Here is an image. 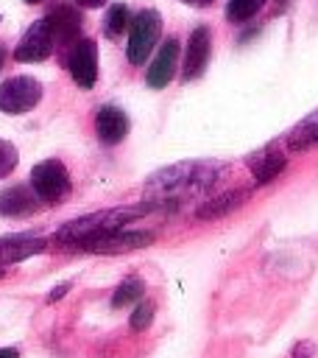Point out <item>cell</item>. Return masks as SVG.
I'll use <instances>...</instances> for the list:
<instances>
[{"label":"cell","instance_id":"6","mask_svg":"<svg viewBox=\"0 0 318 358\" xmlns=\"http://www.w3.org/2000/svg\"><path fill=\"white\" fill-rule=\"evenodd\" d=\"M42 84L33 76H11L0 84V112L22 115L42 101Z\"/></svg>","mask_w":318,"mask_h":358},{"label":"cell","instance_id":"7","mask_svg":"<svg viewBox=\"0 0 318 358\" xmlns=\"http://www.w3.org/2000/svg\"><path fill=\"white\" fill-rule=\"evenodd\" d=\"M67 67H70L73 81L81 90H92L98 81V45H95V39H86V36L75 39V45L67 56Z\"/></svg>","mask_w":318,"mask_h":358},{"label":"cell","instance_id":"26","mask_svg":"<svg viewBox=\"0 0 318 358\" xmlns=\"http://www.w3.org/2000/svg\"><path fill=\"white\" fill-rule=\"evenodd\" d=\"M67 291H70V285H59V288L50 294V302H53V299H59V296H61V294H67Z\"/></svg>","mask_w":318,"mask_h":358},{"label":"cell","instance_id":"8","mask_svg":"<svg viewBox=\"0 0 318 358\" xmlns=\"http://www.w3.org/2000/svg\"><path fill=\"white\" fill-rule=\"evenodd\" d=\"M53 31L47 25V20H36L31 22V28L25 31V36L20 39V45L14 48V59L17 62H45L53 50Z\"/></svg>","mask_w":318,"mask_h":358},{"label":"cell","instance_id":"1","mask_svg":"<svg viewBox=\"0 0 318 358\" xmlns=\"http://www.w3.org/2000/svg\"><path fill=\"white\" fill-rule=\"evenodd\" d=\"M220 176H223V165L220 162H209V159L179 162V165H167V168L156 171L153 176H148L145 193L153 196V201L179 204L187 196L209 190Z\"/></svg>","mask_w":318,"mask_h":358},{"label":"cell","instance_id":"10","mask_svg":"<svg viewBox=\"0 0 318 358\" xmlns=\"http://www.w3.org/2000/svg\"><path fill=\"white\" fill-rule=\"evenodd\" d=\"M176 62H179V42L176 39H165L162 48L156 50L153 62L148 64L145 84L151 90H165L176 76Z\"/></svg>","mask_w":318,"mask_h":358},{"label":"cell","instance_id":"21","mask_svg":"<svg viewBox=\"0 0 318 358\" xmlns=\"http://www.w3.org/2000/svg\"><path fill=\"white\" fill-rule=\"evenodd\" d=\"M151 322H153V302L139 299V302H137V308H134V310H131V316H128V327H131L134 333H142Z\"/></svg>","mask_w":318,"mask_h":358},{"label":"cell","instance_id":"28","mask_svg":"<svg viewBox=\"0 0 318 358\" xmlns=\"http://www.w3.org/2000/svg\"><path fill=\"white\" fill-rule=\"evenodd\" d=\"M25 3H42V0H25Z\"/></svg>","mask_w":318,"mask_h":358},{"label":"cell","instance_id":"16","mask_svg":"<svg viewBox=\"0 0 318 358\" xmlns=\"http://www.w3.org/2000/svg\"><path fill=\"white\" fill-rule=\"evenodd\" d=\"M42 249H45V241L36 235H6L0 238V266L33 257Z\"/></svg>","mask_w":318,"mask_h":358},{"label":"cell","instance_id":"13","mask_svg":"<svg viewBox=\"0 0 318 358\" xmlns=\"http://www.w3.org/2000/svg\"><path fill=\"white\" fill-rule=\"evenodd\" d=\"M287 165V154L279 145H265L257 154L248 157V168L257 185H268L271 179H276Z\"/></svg>","mask_w":318,"mask_h":358},{"label":"cell","instance_id":"12","mask_svg":"<svg viewBox=\"0 0 318 358\" xmlns=\"http://www.w3.org/2000/svg\"><path fill=\"white\" fill-rule=\"evenodd\" d=\"M128 129H131L128 115H126L120 106L106 103V106H100V109H98V115H95V134H98V140H100V143L114 145V143L126 140Z\"/></svg>","mask_w":318,"mask_h":358},{"label":"cell","instance_id":"15","mask_svg":"<svg viewBox=\"0 0 318 358\" xmlns=\"http://www.w3.org/2000/svg\"><path fill=\"white\" fill-rule=\"evenodd\" d=\"M248 196H251V190L248 187H232V190H220L218 196H212V199H206L201 207H198V218H204V221H209V218H220V215H226V213H234L240 204H245L248 201Z\"/></svg>","mask_w":318,"mask_h":358},{"label":"cell","instance_id":"5","mask_svg":"<svg viewBox=\"0 0 318 358\" xmlns=\"http://www.w3.org/2000/svg\"><path fill=\"white\" fill-rule=\"evenodd\" d=\"M31 187L45 204H59L70 193V173L59 159H42L31 171Z\"/></svg>","mask_w":318,"mask_h":358},{"label":"cell","instance_id":"29","mask_svg":"<svg viewBox=\"0 0 318 358\" xmlns=\"http://www.w3.org/2000/svg\"><path fill=\"white\" fill-rule=\"evenodd\" d=\"M0 274H3V266H0Z\"/></svg>","mask_w":318,"mask_h":358},{"label":"cell","instance_id":"4","mask_svg":"<svg viewBox=\"0 0 318 358\" xmlns=\"http://www.w3.org/2000/svg\"><path fill=\"white\" fill-rule=\"evenodd\" d=\"M162 34V17L156 8H142L131 17V31H128V48L126 56L131 64H145V59L151 56L153 45L159 42Z\"/></svg>","mask_w":318,"mask_h":358},{"label":"cell","instance_id":"23","mask_svg":"<svg viewBox=\"0 0 318 358\" xmlns=\"http://www.w3.org/2000/svg\"><path fill=\"white\" fill-rule=\"evenodd\" d=\"M78 6H84V8H100V6H106V0H75Z\"/></svg>","mask_w":318,"mask_h":358},{"label":"cell","instance_id":"11","mask_svg":"<svg viewBox=\"0 0 318 358\" xmlns=\"http://www.w3.org/2000/svg\"><path fill=\"white\" fill-rule=\"evenodd\" d=\"M45 20H47V25H50V31H53V39H56V42L70 45V42L81 39V25H84V17H81V11H78L75 6L61 3V6L50 8V14H47Z\"/></svg>","mask_w":318,"mask_h":358},{"label":"cell","instance_id":"14","mask_svg":"<svg viewBox=\"0 0 318 358\" xmlns=\"http://www.w3.org/2000/svg\"><path fill=\"white\" fill-rule=\"evenodd\" d=\"M39 196L33 193V187H25V185H11L0 193V215L6 218H25V215H33L39 210Z\"/></svg>","mask_w":318,"mask_h":358},{"label":"cell","instance_id":"19","mask_svg":"<svg viewBox=\"0 0 318 358\" xmlns=\"http://www.w3.org/2000/svg\"><path fill=\"white\" fill-rule=\"evenodd\" d=\"M142 294H145V282H142L137 274H134V277H126V280L114 288V294H112V308H126V305H131V302H139Z\"/></svg>","mask_w":318,"mask_h":358},{"label":"cell","instance_id":"22","mask_svg":"<svg viewBox=\"0 0 318 358\" xmlns=\"http://www.w3.org/2000/svg\"><path fill=\"white\" fill-rule=\"evenodd\" d=\"M17 159H20L17 148H14L8 140H3V137H0V179H6V176L17 168Z\"/></svg>","mask_w":318,"mask_h":358},{"label":"cell","instance_id":"3","mask_svg":"<svg viewBox=\"0 0 318 358\" xmlns=\"http://www.w3.org/2000/svg\"><path fill=\"white\" fill-rule=\"evenodd\" d=\"M151 241H153V232L120 227V229H103V232L81 235V238L70 241L67 246L70 249H84V252H131V249L148 246Z\"/></svg>","mask_w":318,"mask_h":358},{"label":"cell","instance_id":"25","mask_svg":"<svg viewBox=\"0 0 318 358\" xmlns=\"http://www.w3.org/2000/svg\"><path fill=\"white\" fill-rule=\"evenodd\" d=\"M181 3H187V6H195V8H206V6H212L215 0H181Z\"/></svg>","mask_w":318,"mask_h":358},{"label":"cell","instance_id":"27","mask_svg":"<svg viewBox=\"0 0 318 358\" xmlns=\"http://www.w3.org/2000/svg\"><path fill=\"white\" fill-rule=\"evenodd\" d=\"M3 64H6V48L0 45V70H3Z\"/></svg>","mask_w":318,"mask_h":358},{"label":"cell","instance_id":"24","mask_svg":"<svg viewBox=\"0 0 318 358\" xmlns=\"http://www.w3.org/2000/svg\"><path fill=\"white\" fill-rule=\"evenodd\" d=\"M0 358H20V350H14V347H3V350H0Z\"/></svg>","mask_w":318,"mask_h":358},{"label":"cell","instance_id":"18","mask_svg":"<svg viewBox=\"0 0 318 358\" xmlns=\"http://www.w3.org/2000/svg\"><path fill=\"white\" fill-rule=\"evenodd\" d=\"M128 25H131V14H128L126 3H112L109 11H106V17H103V34L109 39H120Z\"/></svg>","mask_w":318,"mask_h":358},{"label":"cell","instance_id":"20","mask_svg":"<svg viewBox=\"0 0 318 358\" xmlns=\"http://www.w3.org/2000/svg\"><path fill=\"white\" fill-rule=\"evenodd\" d=\"M262 6H265V0H229V3H226V20H229V22H245V20H251Z\"/></svg>","mask_w":318,"mask_h":358},{"label":"cell","instance_id":"9","mask_svg":"<svg viewBox=\"0 0 318 358\" xmlns=\"http://www.w3.org/2000/svg\"><path fill=\"white\" fill-rule=\"evenodd\" d=\"M209 50H212V36H209V28H206V25L192 28L190 42H187V53H184V67H181L184 81H192V78H198V76L206 70Z\"/></svg>","mask_w":318,"mask_h":358},{"label":"cell","instance_id":"2","mask_svg":"<svg viewBox=\"0 0 318 358\" xmlns=\"http://www.w3.org/2000/svg\"><path fill=\"white\" fill-rule=\"evenodd\" d=\"M159 204H167V201H153V204H139V207H117V210H98V213H89L84 218H75L70 224H64L59 232H56V241L59 243H70L81 235H89V232H103V229H120V227H128L134 218L145 215L148 210H156Z\"/></svg>","mask_w":318,"mask_h":358},{"label":"cell","instance_id":"17","mask_svg":"<svg viewBox=\"0 0 318 358\" xmlns=\"http://www.w3.org/2000/svg\"><path fill=\"white\" fill-rule=\"evenodd\" d=\"M285 145L290 151H307V148H315L318 145V109L310 112L307 117H301L285 137Z\"/></svg>","mask_w":318,"mask_h":358}]
</instances>
